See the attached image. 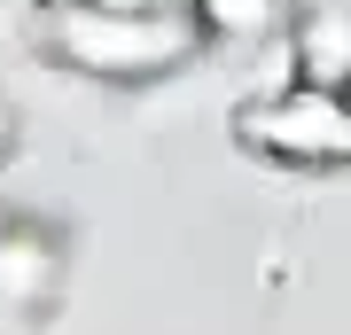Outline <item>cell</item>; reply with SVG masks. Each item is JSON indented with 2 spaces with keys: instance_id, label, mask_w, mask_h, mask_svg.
Masks as SVG:
<instances>
[{
  "instance_id": "cell-1",
  "label": "cell",
  "mask_w": 351,
  "mask_h": 335,
  "mask_svg": "<svg viewBox=\"0 0 351 335\" xmlns=\"http://www.w3.org/2000/svg\"><path fill=\"white\" fill-rule=\"evenodd\" d=\"M39 47L78 78H110V86H141V78H172L211 47L195 0H156V8H101V0H47L39 16Z\"/></svg>"
},
{
  "instance_id": "cell-2",
  "label": "cell",
  "mask_w": 351,
  "mask_h": 335,
  "mask_svg": "<svg viewBox=\"0 0 351 335\" xmlns=\"http://www.w3.org/2000/svg\"><path fill=\"white\" fill-rule=\"evenodd\" d=\"M234 133L258 156L289 164V172H336V164H351V110H343V94H320V86H289L274 101H250L234 117Z\"/></svg>"
},
{
  "instance_id": "cell-3",
  "label": "cell",
  "mask_w": 351,
  "mask_h": 335,
  "mask_svg": "<svg viewBox=\"0 0 351 335\" xmlns=\"http://www.w3.org/2000/svg\"><path fill=\"white\" fill-rule=\"evenodd\" d=\"M297 86H320V94H343L351 86V16L343 8H313L304 16V39H297Z\"/></svg>"
},
{
  "instance_id": "cell-4",
  "label": "cell",
  "mask_w": 351,
  "mask_h": 335,
  "mask_svg": "<svg viewBox=\"0 0 351 335\" xmlns=\"http://www.w3.org/2000/svg\"><path fill=\"white\" fill-rule=\"evenodd\" d=\"M47 273H55L47 242H32V234H8V242H0V281H8V288H16L24 304H32V288L47 281Z\"/></svg>"
},
{
  "instance_id": "cell-5",
  "label": "cell",
  "mask_w": 351,
  "mask_h": 335,
  "mask_svg": "<svg viewBox=\"0 0 351 335\" xmlns=\"http://www.w3.org/2000/svg\"><path fill=\"white\" fill-rule=\"evenodd\" d=\"M195 8H203V24H211V39H219V32H258L274 0H195Z\"/></svg>"
},
{
  "instance_id": "cell-6",
  "label": "cell",
  "mask_w": 351,
  "mask_h": 335,
  "mask_svg": "<svg viewBox=\"0 0 351 335\" xmlns=\"http://www.w3.org/2000/svg\"><path fill=\"white\" fill-rule=\"evenodd\" d=\"M0 156H8V133H0Z\"/></svg>"
}]
</instances>
